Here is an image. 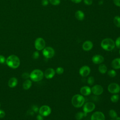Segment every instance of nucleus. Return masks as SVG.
I'll return each instance as SVG.
<instances>
[{"label":"nucleus","instance_id":"nucleus-1","mask_svg":"<svg viewBox=\"0 0 120 120\" xmlns=\"http://www.w3.org/2000/svg\"><path fill=\"white\" fill-rule=\"evenodd\" d=\"M85 102V98L81 94H77L74 95L71 99V103L75 108H80L83 106Z\"/></svg>","mask_w":120,"mask_h":120},{"label":"nucleus","instance_id":"nucleus-2","mask_svg":"<svg viewBox=\"0 0 120 120\" xmlns=\"http://www.w3.org/2000/svg\"><path fill=\"white\" fill-rule=\"evenodd\" d=\"M6 63L8 66L12 68H16L20 64L19 58L15 55H11L7 59Z\"/></svg>","mask_w":120,"mask_h":120},{"label":"nucleus","instance_id":"nucleus-3","mask_svg":"<svg viewBox=\"0 0 120 120\" xmlns=\"http://www.w3.org/2000/svg\"><path fill=\"white\" fill-rule=\"evenodd\" d=\"M101 46L105 51H111L112 50L115 46V42L111 38H106L101 41Z\"/></svg>","mask_w":120,"mask_h":120},{"label":"nucleus","instance_id":"nucleus-4","mask_svg":"<svg viewBox=\"0 0 120 120\" xmlns=\"http://www.w3.org/2000/svg\"><path fill=\"white\" fill-rule=\"evenodd\" d=\"M44 76V73L42 71L38 69L33 70L30 74V77L31 80L37 82L43 79Z\"/></svg>","mask_w":120,"mask_h":120},{"label":"nucleus","instance_id":"nucleus-5","mask_svg":"<svg viewBox=\"0 0 120 120\" xmlns=\"http://www.w3.org/2000/svg\"><path fill=\"white\" fill-rule=\"evenodd\" d=\"M96 105L94 103L91 102H86L83 105V111L85 116H86L88 113L93 112L95 109Z\"/></svg>","mask_w":120,"mask_h":120},{"label":"nucleus","instance_id":"nucleus-6","mask_svg":"<svg viewBox=\"0 0 120 120\" xmlns=\"http://www.w3.org/2000/svg\"><path fill=\"white\" fill-rule=\"evenodd\" d=\"M42 53L45 58L47 59H50L54 56L55 51L53 48L50 46H47L45 47L43 49Z\"/></svg>","mask_w":120,"mask_h":120},{"label":"nucleus","instance_id":"nucleus-7","mask_svg":"<svg viewBox=\"0 0 120 120\" xmlns=\"http://www.w3.org/2000/svg\"><path fill=\"white\" fill-rule=\"evenodd\" d=\"M34 45L38 51H40L45 47V42L43 38H38L35 41Z\"/></svg>","mask_w":120,"mask_h":120},{"label":"nucleus","instance_id":"nucleus-8","mask_svg":"<svg viewBox=\"0 0 120 120\" xmlns=\"http://www.w3.org/2000/svg\"><path fill=\"white\" fill-rule=\"evenodd\" d=\"M108 91L112 94H117L120 91V86L117 83H110L107 88Z\"/></svg>","mask_w":120,"mask_h":120},{"label":"nucleus","instance_id":"nucleus-9","mask_svg":"<svg viewBox=\"0 0 120 120\" xmlns=\"http://www.w3.org/2000/svg\"><path fill=\"white\" fill-rule=\"evenodd\" d=\"M40 114L43 116H49L52 112L51 108L50 107L47 105H43L41 106L38 110Z\"/></svg>","mask_w":120,"mask_h":120},{"label":"nucleus","instance_id":"nucleus-10","mask_svg":"<svg viewBox=\"0 0 120 120\" xmlns=\"http://www.w3.org/2000/svg\"><path fill=\"white\" fill-rule=\"evenodd\" d=\"M91 92L95 95L98 96L101 95L104 91L103 87L99 84H95L91 88Z\"/></svg>","mask_w":120,"mask_h":120},{"label":"nucleus","instance_id":"nucleus-11","mask_svg":"<svg viewBox=\"0 0 120 120\" xmlns=\"http://www.w3.org/2000/svg\"><path fill=\"white\" fill-rule=\"evenodd\" d=\"M90 73V68L87 66L84 65L80 68L79 70V75L82 77H86L89 75Z\"/></svg>","mask_w":120,"mask_h":120},{"label":"nucleus","instance_id":"nucleus-12","mask_svg":"<svg viewBox=\"0 0 120 120\" xmlns=\"http://www.w3.org/2000/svg\"><path fill=\"white\" fill-rule=\"evenodd\" d=\"M90 120H105V114L102 112L96 111L91 115Z\"/></svg>","mask_w":120,"mask_h":120},{"label":"nucleus","instance_id":"nucleus-13","mask_svg":"<svg viewBox=\"0 0 120 120\" xmlns=\"http://www.w3.org/2000/svg\"><path fill=\"white\" fill-rule=\"evenodd\" d=\"M55 73H56L55 70L53 68H48L45 70L44 74L45 77L46 78L50 79L54 77V76L55 75Z\"/></svg>","mask_w":120,"mask_h":120},{"label":"nucleus","instance_id":"nucleus-14","mask_svg":"<svg viewBox=\"0 0 120 120\" xmlns=\"http://www.w3.org/2000/svg\"><path fill=\"white\" fill-rule=\"evenodd\" d=\"M91 60L95 64H100L104 61V58L101 55L96 54L92 57Z\"/></svg>","mask_w":120,"mask_h":120},{"label":"nucleus","instance_id":"nucleus-15","mask_svg":"<svg viewBox=\"0 0 120 120\" xmlns=\"http://www.w3.org/2000/svg\"><path fill=\"white\" fill-rule=\"evenodd\" d=\"M81 94L82 96H87L90 95L91 93V88L88 86H84L81 87L80 90Z\"/></svg>","mask_w":120,"mask_h":120},{"label":"nucleus","instance_id":"nucleus-16","mask_svg":"<svg viewBox=\"0 0 120 120\" xmlns=\"http://www.w3.org/2000/svg\"><path fill=\"white\" fill-rule=\"evenodd\" d=\"M93 45L91 41L90 40L85 41L82 44V48L84 51H90L93 48Z\"/></svg>","mask_w":120,"mask_h":120},{"label":"nucleus","instance_id":"nucleus-17","mask_svg":"<svg viewBox=\"0 0 120 120\" xmlns=\"http://www.w3.org/2000/svg\"><path fill=\"white\" fill-rule=\"evenodd\" d=\"M111 66L114 69H120V58H116L113 59L111 62Z\"/></svg>","mask_w":120,"mask_h":120},{"label":"nucleus","instance_id":"nucleus-18","mask_svg":"<svg viewBox=\"0 0 120 120\" xmlns=\"http://www.w3.org/2000/svg\"><path fill=\"white\" fill-rule=\"evenodd\" d=\"M18 83V80L15 77H11L8 82V85L10 88H14Z\"/></svg>","mask_w":120,"mask_h":120},{"label":"nucleus","instance_id":"nucleus-19","mask_svg":"<svg viewBox=\"0 0 120 120\" xmlns=\"http://www.w3.org/2000/svg\"><path fill=\"white\" fill-rule=\"evenodd\" d=\"M75 17L78 20L82 21L83 20L84 18V14L82 11L79 10L75 12Z\"/></svg>","mask_w":120,"mask_h":120},{"label":"nucleus","instance_id":"nucleus-20","mask_svg":"<svg viewBox=\"0 0 120 120\" xmlns=\"http://www.w3.org/2000/svg\"><path fill=\"white\" fill-rule=\"evenodd\" d=\"M98 70L102 74H105L107 72V68L104 64H100L98 68Z\"/></svg>","mask_w":120,"mask_h":120},{"label":"nucleus","instance_id":"nucleus-21","mask_svg":"<svg viewBox=\"0 0 120 120\" xmlns=\"http://www.w3.org/2000/svg\"><path fill=\"white\" fill-rule=\"evenodd\" d=\"M32 85V82L30 80H25L23 84H22V87L23 89L25 90H29Z\"/></svg>","mask_w":120,"mask_h":120},{"label":"nucleus","instance_id":"nucleus-22","mask_svg":"<svg viewBox=\"0 0 120 120\" xmlns=\"http://www.w3.org/2000/svg\"><path fill=\"white\" fill-rule=\"evenodd\" d=\"M109 116L113 120H115L116 118L118 117L117 112L113 109H111L109 111Z\"/></svg>","mask_w":120,"mask_h":120},{"label":"nucleus","instance_id":"nucleus-23","mask_svg":"<svg viewBox=\"0 0 120 120\" xmlns=\"http://www.w3.org/2000/svg\"><path fill=\"white\" fill-rule=\"evenodd\" d=\"M113 22L116 27L120 28V16H115L113 18Z\"/></svg>","mask_w":120,"mask_h":120},{"label":"nucleus","instance_id":"nucleus-24","mask_svg":"<svg viewBox=\"0 0 120 120\" xmlns=\"http://www.w3.org/2000/svg\"><path fill=\"white\" fill-rule=\"evenodd\" d=\"M120 98V97L119 95H118L117 94H113V95H112L110 98L111 101L113 102V103H117Z\"/></svg>","mask_w":120,"mask_h":120},{"label":"nucleus","instance_id":"nucleus-25","mask_svg":"<svg viewBox=\"0 0 120 120\" xmlns=\"http://www.w3.org/2000/svg\"><path fill=\"white\" fill-rule=\"evenodd\" d=\"M84 116H85L84 113L82 112H79L75 115V118L76 120H81Z\"/></svg>","mask_w":120,"mask_h":120},{"label":"nucleus","instance_id":"nucleus-26","mask_svg":"<svg viewBox=\"0 0 120 120\" xmlns=\"http://www.w3.org/2000/svg\"><path fill=\"white\" fill-rule=\"evenodd\" d=\"M108 75L111 77H114L116 75V72L114 69H110L107 72Z\"/></svg>","mask_w":120,"mask_h":120},{"label":"nucleus","instance_id":"nucleus-27","mask_svg":"<svg viewBox=\"0 0 120 120\" xmlns=\"http://www.w3.org/2000/svg\"><path fill=\"white\" fill-rule=\"evenodd\" d=\"M95 82V79L93 76H90L87 79V83L90 85H92L94 84Z\"/></svg>","mask_w":120,"mask_h":120},{"label":"nucleus","instance_id":"nucleus-28","mask_svg":"<svg viewBox=\"0 0 120 120\" xmlns=\"http://www.w3.org/2000/svg\"><path fill=\"white\" fill-rule=\"evenodd\" d=\"M64 68H62V67H58L56 70H55V72L58 74V75H61L64 72Z\"/></svg>","mask_w":120,"mask_h":120},{"label":"nucleus","instance_id":"nucleus-29","mask_svg":"<svg viewBox=\"0 0 120 120\" xmlns=\"http://www.w3.org/2000/svg\"><path fill=\"white\" fill-rule=\"evenodd\" d=\"M49 2L52 5H58L60 3V0H49Z\"/></svg>","mask_w":120,"mask_h":120},{"label":"nucleus","instance_id":"nucleus-30","mask_svg":"<svg viewBox=\"0 0 120 120\" xmlns=\"http://www.w3.org/2000/svg\"><path fill=\"white\" fill-rule=\"evenodd\" d=\"M39 53L38 51H35L32 54V57L34 59H37L39 58Z\"/></svg>","mask_w":120,"mask_h":120},{"label":"nucleus","instance_id":"nucleus-31","mask_svg":"<svg viewBox=\"0 0 120 120\" xmlns=\"http://www.w3.org/2000/svg\"><path fill=\"white\" fill-rule=\"evenodd\" d=\"M115 45L116 47L120 49V37H119L115 40Z\"/></svg>","mask_w":120,"mask_h":120},{"label":"nucleus","instance_id":"nucleus-32","mask_svg":"<svg viewBox=\"0 0 120 120\" xmlns=\"http://www.w3.org/2000/svg\"><path fill=\"white\" fill-rule=\"evenodd\" d=\"M6 60L5 59V57L2 55H0V64H3L6 61Z\"/></svg>","mask_w":120,"mask_h":120},{"label":"nucleus","instance_id":"nucleus-33","mask_svg":"<svg viewBox=\"0 0 120 120\" xmlns=\"http://www.w3.org/2000/svg\"><path fill=\"white\" fill-rule=\"evenodd\" d=\"M84 3L87 5H90L92 3V0H84Z\"/></svg>","mask_w":120,"mask_h":120},{"label":"nucleus","instance_id":"nucleus-34","mask_svg":"<svg viewBox=\"0 0 120 120\" xmlns=\"http://www.w3.org/2000/svg\"><path fill=\"white\" fill-rule=\"evenodd\" d=\"M22 77L24 79H27L30 77V74L28 73H24L22 75Z\"/></svg>","mask_w":120,"mask_h":120},{"label":"nucleus","instance_id":"nucleus-35","mask_svg":"<svg viewBox=\"0 0 120 120\" xmlns=\"http://www.w3.org/2000/svg\"><path fill=\"white\" fill-rule=\"evenodd\" d=\"M49 1L48 0H42L41 1L42 5L43 6H46L48 4Z\"/></svg>","mask_w":120,"mask_h":120},{"label":"nucleus","instance_id":"nucleus-36","mask_svg":"<svg viewBox=\"0 0 120 120\" xmlns=\"http://www.w3.org/2000/svg\"><path fill=\"white\" fill-rule=\"evenodd\" d=\"M5 112L2 110L0 109V118H3L5 116Z\"/></svg>","mask_w":120,"mask_h":120},{"label":"nucleus","instance_id":"nucleus-37","mask_svg":"<svg viewBox=\"0 0 120 120\" xmlns=\"http://www.w3.org/2000/svg\"><path fill=\"white\" fill-rule=\"evenodd\" d=\"M114 4L117 6L120 7V0H113Z\"/></svg>","mask_w":120,"mask_h":120},{"label":"nucleus","instance_id":"nucleus-38","mask_svg":"<svg viewBox=\"0 0 120 120\" xmlns=\"http://www.w3.org/2000/svg\"><path fill=\"white\" fill-rule=\"evenodd\" d=\"M37 120H44L43 116L41 114H38L37 116Z\"/></svg>","mask_w":120,"mask_h":120},{"label":"nucleus","instance_id":"nucleus-39","mask_svg":"<svg viewBox=\"0 0 120 120\" xmlns=\"http://www.w3.org/2000/svg\"><path fill=\"white\" fill-rule=\"evenodd\" d=\"M32 109H33V110L34 112H37L39 110L38 107L37 106H34L33 107V108H32Z\"/></svg>","mask_w":120,"mask_h":120},{"label":"nucleus","instance_id":"nucleus-40","mask_svg":"<svg viewBox=\"0 0 120 120\" xmlns=\"http://www.w3.org/2000/svg\"><path fill=\"white\" fill-rule=\"evenodd\" d=\"M73 2L75 3H79L82 1V0H71Z\"/></svg>","mask_w":120,"mask_h":120},{"label":"nucleus","instance_id":"nucleus-41","mask_svg":"<svg viewBox=\"0 0 120 120\" xmlns=\"http://www.w3.org/2000/svg\"><path fill=\"white\" fill-rule=\"evenodd\" d=\"M119 54H120V50H119Z\"/></svg>","mask_w":120,"mask_h":120},{"label":"nucleus","instance_id":"nucleus-42","mask_svg":"<svg viewBox=\"0 0 120 120\" xmlns=\"http://www.w3.org/2000/svg\"><path fill=\"white\" fill-rule=\"evenodd\" d=\"M113 120V119H111V120Z\"/></svg>","mask_w":120,"mask_h":120},{"label":"nucleus","instance_id":"nucleus-43","mask_svg":"<svg viewBox=\"0 0 120 120\" xmlns=\"http://www.w3.org/2000/svg\"></svg>","mask_w":120,"mask_h":120}]
</instances>
